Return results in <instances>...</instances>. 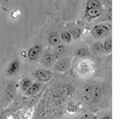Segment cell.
Returning <instances> with one entry per match:
<instances>
[{
	"label": "cell",
	"instance_id": "5",
	"mask_svg": "<svg viewBox=\"0 0 124 119\" xmlns=\"http://www.w3.org/2000/svg\"><path fill=\"white\" fill-rule=\"evenodd\" d=\"M44 50H45L44 39H41L40 37H37L36 40L33 41L25 51H22V54L25 56V59L27 60L28 63L37 64L41 54H43Z\"/></svg>",
	"mask_w": 124,
	"mask_h": 119
},
{
	"label": "cell",
	"instance_id": "18",
	"mask_svg": "<svg viewBox=\"0 0 124 119\" xmlns=\"http://www.w3.org/2000/svg\"><path fill=\"white\" fill-rule=\"evenodd\" d=\"M59 36H60L61 43H64L66 46H71L74 43L72 36L70 35V33L65 29V27H62L61 29H59Z\"/></svg>",
	"mask_w": 124,
	"mask_h": 119
},
{
	"label": "cell",
	"instance_id": "8",
	"mask_svg": "<svg viewBox=\"0 0 124 119\" xmlns=\"http://www.w3.org/2000/svg\"><path fill=\"white\" fill-rule=\"evenodd\" d=\"M56 74L52 72L51 69H47V68H37V69L33 70L32 73V78L34 81H39L43 83H48L54 78Z\"/></svg>",
	"mask_w": 124,
	"mask_h": 119
},
{
	"label": "cell",
	"instance_id": "15",
	"mask_svg": "<svg viewBox=\"0 0 124 119\" xmlns=\"http://www.w3.org/2000/svg\"><path fill=\"white\" fill-rule=\"evenodd\" d=\"M46 83L43 82H39V81H33V83L31 85V87L28 88V90L23 94L24 96H33V95H36V94L40 93L41 91L44 90L45 88Z\"/></svg>",
	"mask_w": 124,
	"mask_h": 119
},
{
	"label": "cell",
	"instance_id": "23",
	"mask_svg": "<svg viewBox=\"0 0 124 119\" xmlns=\"http://www.w3.org/2000/svg\"><path fill=\"white\" fill-rule=\"evenodd\" d=\"M6 1H7V2H8V1H10V0H6ZM61 1H63V0H61Z\"/></svg>",
	"mask_w": 124,
	"mask_h": 119
},
{
	"label": "cell",
	"instance_id": "19",
	"mask_svg": "<svg viewBox=\"0 0 124 119\" xmlns=\"http://www.w3.org/2000/svg\"><path fill=\"white\" fill-rule=\"evenodd\" d=\"M103 46V53L105 55H111L112 53V35H108L106 38H103L102 41Z\"/></svg>",
	"mask_w": 124,
	"mask_h": 119
},
{
	"label": "cell",
	"instance_id": "21",
	"mask_svg": "<svg viewBox=\"0 0 124 119\" xmlns=\"http://www.w3.org/2000/svg\"><path fill=\"white\" fill-rule=\"evenodd\" d=\"M97 117L98 119H112V113L111 109H105V111H101L99 114H97Z\"/></svg>",
	"mask_w": 124,
	"mask_h": 119
},
{
	"label": "cell",
	"instance_id": "4",
	"mask_svg": "<svg viewBox=\"0 0 124 119\" xmlns=\"http://www.w3.org/2000/svg\"><path fill=\"white\" fill-rule=\"evenodd\" d=\"M19 95V85L15 79L0 78V106L8 107Z\"/></svg>",
	"mask_w": 124,
	"mask_h": 119
},
{
	"label": "cell",
	"instance_id": "1",
	"mask_svg": "<svg viewBox=\"0 0 124 119\" xmlns=\"http://www.w3.org/2000/svg\"><path fill=\"white\" fill-rule=\"evenodd\" d=\"M110 83L93 78L81 81V86L76 87L75 90V95L77 96L82 106L89 107L98 106L100 103L107 100V96L110 98Z\"/></svg>",
	"mask_w": 124,
	"mask_h": 119
},
{
	"label": "cell",
	"instance_id": "11",
	"mask_svg": "<svg viewBox=\"0 0 124 119\" xmlns=\"http://www.w3.org/2000/svg\"><path fill=\"white\" fill-rule=\"evenodd\" d=\"M72 61H73V58L71 55L57 60V61L54 62V66H52L51 70L54 74H64V73L70 70Z\"/></svg>",
	"mask_w": 124,
	"mask_h": 119
},
{
	"label": "cell",
	"instance_id": "20",
	"mask_svg": "<svg viewBox=\"0 0 124 119\" xmlns=\"http://www.w3.org/2000/svg\"><path fill=\"white\" fill-rule=\"evenodd\" d=\"M0 119H17V118L16 115H15V112H12L9 108H6L0 115Z\"/></svg>",
	"mask_w": 124,
	"mask_h": 119
},
{
	"label": "cell",
	"instance_id": "12",
	"mask_svg": "<svg viewBox=\"0 0 124 119\" xmlns=\"http://www.w3.org/2000/svg\"><path fill=\"white\" fill-rule=\"evenodd\" d=\"M56 61H57V60H56V58H54V53H52V50L50 49V48H46V49L44 50L43 54H41L40 59H39L38 64L43 68L51 69Z\"/></svg>",
	"mask_w": 124,
	"mask_h": 119
},
{
	"label": "cell",
	"instance_id": "9",
	"mask_svg": "<svg viewBox=\"0 0 124 119\" xmlns=\"http://www.w3.org/2000/svg\"><path fill=\"white\" fill-rule=\"evenodd\" d=\"M44 41L47 43V48H50V49H52V48L57 47L58 45H60L61 40H60V36H59V29L57 26L50 27L49 29L46 32Z\"/></svg>",
	"mask_w": 124,
	"mask_h": 119
},
{
	"label": "cell",
	"instance_id": "17",
	"mask_svg": "<svg viewBox=\"0 0 124 119\" xmlns=\"http://www.w3.org/2000/svg\"><path fill=\"white\" fill-rule=\"evenodd\" d=\"M33 78L31 76H24L20 79V81L17 82L19 85V91L21 92V94H24L28 90V88L31 87V85L33 83Z\"/></svg>",
	"mask_w": 124,
	"mask_h": 119
},
{
	"label": "cell",
	"instance_id": "14",
	"mask_svg": "<svg viewBox=\"0 0 124 119\" xmlns=\"http://www.w3.org/2000/svg\"><path fill=\"white\" fill-rule=\"evenodd\" d=\"M51 50H52V53H54L56 60H59V59L71 55V51H72L71 46H66V45H64V43H60V45H58L57 47L52 48Z\"/></svg>",
	"mask_w": 124,
	"mask_h": 119
},
{
	"label": "cell",
	"instance_id": "6",
	"mask_svg": "<svg viewBox=\"0 0 124 119\" xmlns=\"http://www.w3.org/2000/svg\"><path fill=\"white\" fill-rule=\"evenodd\" d=\"M112 32L111 22H98L89 29V36L93 40H101Z\"/></svg>",
	"mask_w": 124,
	"mask_h": 119
},
{
	"label": "cell",
	"instance_id": "16",
	"mask_svg": "<svg viewBox=\"0 0 124 119\" xmlns=\"http://www.w3.org/2000/svg\"><path fill=\"white\" fill-rule=\"evenodd\" d=\"M35 107H25L15 112L17 119H34Z\"/></svg>",
	"mask_w": 124,
	"mask_h": 119
},
{
	"label": "cell",
	"instance_id": "22",
	"mask_svg": "<svg viewBox=\"0 0 124 119\" xmlns=\"http://www.w3.org/2000/svg\"><path fill=\"white\" fill-rule=\"evenodd\" d=\"M82 119H98V117H97V114H96V113L89 112V113L85 114V115L83 116V118H82Z\"/></svg>",
	"mask_w": 124,
	"mask_h": 119
},
{
	"label": "cell",
	"instance_id": "3",
	"mask_svg": "<svg viewBox=\"0 0 124 119\" xmlns=\"http://www.w3.org/2000/svg\"><path fill=\"white\" fill-rule=\"evenodd\" d=\"M23 69V63L15 51L11 50L0 63V78L15 79Z\"/></svg>",
	"mask_w": 124,
	"mask_h": 119
},
{
	"label": "cell",
	"instance_id": "10",
	"mask_svg": "<svg viewBox=\"0 0 124 119\" xmlns=\"http://www.w3.org/2000/svg\"><path fill=\"white\" fill-rule=\"evenodd\" d=\"M71 55L73 59H87V58H93L89 51V47H88L87 42L82 41L78 42L74 48H71Z\"/></svg>",
	"mask_w": 124,
	"mask_h": 119
},
{
	"label": "cell",
	"instance_id": "7",
	"mask_svg": "<svg viewBox=\"0 0 124 119\" xmlns=\"http://www.w3.org/2000/svg\"><path fill=\"white\" fill-rule=\"evenodd\" d=\"M65 29L70 33V35L72 36L73 41H78L79 39L83 38V36L85 35V22L81 21H73V22H68L64 25Z\"/></svg>",
	"mask_w": 124,
	"mask_h": 119
},
{
	"label": "cell",
	"instance_id": "13",
	"mask_svg": "<svg viewBox=\"0 0 124 119\" xmlns=\"http://www.w3.org/2000/svg\"><path fill=\"white\" fill-rule=\"evenodd\" d=\"M88 47H89V51L93 58H100L103 56V46L101 40H92L90 42H87Z\"/></svg>",
	"mask_w": 124,
	"mask_h": 119
},
{
	"label": "cell",
	"instance_id": "2",
	"mask_svg": "<svg viewBox=\"0 0 124 119\" xmlns=\"http://www.w3.org/2000/svg\"><path fill=\"white\" fill-rule=\"evenodd\" d=\"M71 66H72V68H70V69L72 77L81 81L93 78L98 69L97 62L95 61L94 58L73 59Z\"/></svg>",
	"mask_w": 124,
	"mask_h": 119
}]
</instances>
